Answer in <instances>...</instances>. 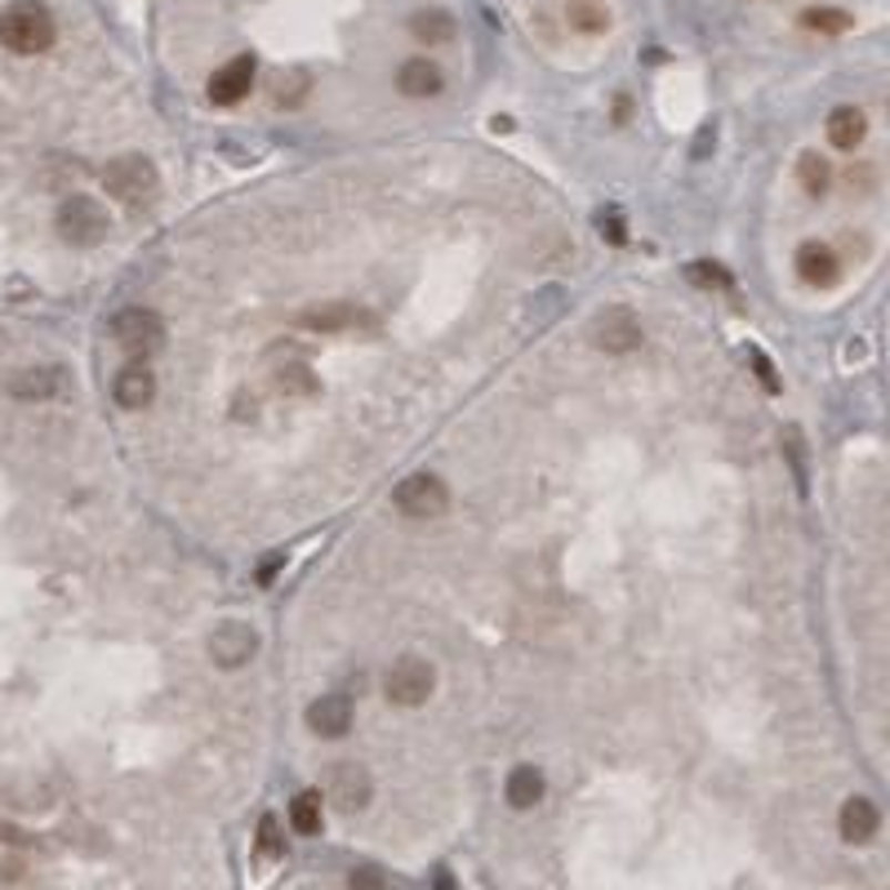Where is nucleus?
<instances>
[{"mask_svg":"<svg viewBox=\"0 0 890 890\" xmlns=\"http://www.w3.org/2000/svg\"><path fill=\"white\" fill-rule=\"evenodd\" d=\"M54 37H59L54 14L41 0H14V6L0 14V45L14 54H45L54 45Z\"/></svg>","mask_w":890,"mask_h":890,"instance_id":"1","label":"nucleus"},{"mask_svg":"<svg viewBox=\"0 0 890 890\" xmlns=\"http://www.w3.org/2000/svg\"><path fill=\"white\" fill-rule=\"evenodd\" d=\"M103 187H108V196L121 201V205H143L147 196H156L161 174H156V165H152L147 156L130 152V156L108 161V170H103Z\"/></svg>","mask_w":890,"mask_h":890,"instance_id":"2","label":"nucleus"},{"mask_svg":"<svg viewBox=\"0 0 890 890\" xmlns=\"http://www.w3.org/2000/svg\"><path fill=\"white\" fill-rule=\"evenodd\" d=\"M432 686H437V673H432V664L419 659V655L397 659V664L388 668V677H383V695H388L392 704H401V708H419V704L432 695Z\"/></svg>","mask_w":890,"mask_h":890,"instance_id":"3","label":"nucleus"},{"mask_svg":"<svg viewBox=\"0 0 890 890\" xmlns=\"http://www.w3.org/2000/svg\"><path fill=\"white\" fill-rule=\"evenodd\" d=\"M59 236L63 241H72V245H99L103 236H108V214H103V205L99 201H90V196H68L63 205H59Z\"/></svg>","mask_w":890,"mask_h":890,"instance_id":"4","label":"nucleus"},{"mask_svg":"<svg viewBox=\"0 0 890 890\" xmlns=\"http://www.w3.org/2000/svg\"><path fill=\"white\" fill-rule=\"evenodd\" d=\"M392 499H397V508H401L406 516H415V521H437V516L450 508V490H446V481L432 477V472L406 477Z\"/></svg>","mask_w":890,"mask_h":890,"instance_id":"5","label":"nucleus"},{"mask_svg":"<svg viewBox=\"0 0 890 890\" xmlns=\"http://www.w3.org/2000/svg\"><path fill=\"white\" fill-rule=\"evenodd\" d=\"M326 792H330V801H335L344 815H357V810L370 806L375 784H370V770H366V766H357V761H335L330 775H326Z\"/></svg>","mask_w":890,"mask_h":890,"instance_id":"6","label":"nucleus"},{"mask_svg":"<svg viewBox=\"0 0 890 890\" xmlns=\"http://www.w3.org/2000/svg\"><path fill=\"white\" fill-rule=\"evenodd\" d=\"M112 339L121 348H130V352H143V348H161L165 326H161V317L152 308H121L112 317Z\"/></svg>","mask_w":890,"mask_h":890,"instance_id":"7","label":"nucleus"},{"mask_svg":"<svg viewBox=\"0 0 890 890\" xmlns=\"http://www.w3.org/2000/svg\"><path fill=\"white\" fill-rule=\"evenodd\" d=\"M592 344H597L602 352H633L642 344V321L628 313V308H606L597 321H592Z\"/></svg>","mask_w":890,"mask_h":890,"instance_id":"8","label":"nucleus"},{"mask_svg":"<svg viewBox=\"0 0 890 890\" xmlns=\"http://www.w3.org/2000/svg\"><path fill=\"white\" fill-rule=\"evenodd\" d=\"M254 72H258V63H254V54H236L227 68H218L214 76H209V103L214 108H236L249 90H254Z\"/></svg>","mask_w":890,"mask_h":890,"instance_id":"9","label":"nucleus"},{"mask_svg":"<svg viewBox=\"0 0 890 890\" xmlns=\"http://www.w3.org/2000/svg\"><path fill=\"white\" fill-rule=\"evenodd\" d=\"M254 651H258V633L249 624H236V620L218 624L214 637H209V659L218 668H241V664H249Z\"/></svg>","mask_w":890,"mask_h":890,"instance_id":"10","label":"nucleus"},{"mask_svg":"<svg viewBox=\"0 0 890 890\" xmlns=\"http://www.w3.org/2000/svg\"><path fill=\"white\" fill-rule=\"evenodd\" d=\"M837 828H841V841L868 846V841L877 837V828H881V810H877L868 797H850V801L841 806V815H837Z\"/></svg>","mask_w":890,"mask_h":890,"instance_id":"11","label":"nucleus"},{"mask_svg":"<svg viewBox=\"0 0 890 890\" xmlns=\"http://www.w3.org/2000/svg\"><path fill=\"white\" fill-rule=\"evenodd\" d=\"M112 397H116L121 410H143V406H152V397H156V379H152V370H147L143 361L125 366V370L112 379Z\"/></svg>","mask_w":890,"mask_h":890,"instance_id":"12","label":"nucleus"},{"mask_svg":"<svg viewBox=\"0 0 890 890\" xmlns=\"http://www.w3.org/2000/svg\"><path fill=\"white\" fill-rule=\"evenodd\" d=\"M308 726L321 735V739H344L352 730V704L344 695H321L313 708H308Z\"/></svg>","mask_w":890,"mask_h":890,"instance_id":"13","label":"nucleus"},{"mask_svg":"<svg viewBox=\"0 0 890 890\" xmlns=\"http://www.w3.org/2000/svg\"><path fill=\"white\" fill-rule=\"evenodd\" d=\"M797 272H801L806 285H837L841 263H837L832 245H823V241H806V245L797 249Z\"/></svg>","mask_w":890,"mask_h":890,"instance_id":"14","label":"nucleus"},{"mask_svg":"<svg viewBox=\"0 0 890 890\" xmlns=\"http://www.w3.org/2000/svg\"><path fill=\"white\" fill-rule=\"evenodd\" d=\"M397 85H401L406 99H432V94L446 90V76H441V68L432 59H410L397 72Z\"/></svg>","mask_w":890,"mask_h":890,"instance_id":"15","label":"nucleus"},{"mask_svg":"<svg viewBox=\"0 0 890 890\" xmlns=\"http://www.w3.org/2000/svg\"><path fill=\"white\" fill-rule=\"evenodd\" d=\"M366 317L352 308V304H317V308H304L299 313V326L304 330H317V335H339V330H352L361 326Z\"/></svg>","mask_w":890,"mask_h":890,"instance_id":"16","label":"nucleus"},{"mask_svg":"<svg viewBox=\"0 0 890 890\" xmlns=\"http://www.w3.org/2000/svg\"><path fill=\"white\" fill-rule=\"evenodd\" d=\"M10 392H14V397H23V401H45V397L63 392V370H54V366L23 370V375H14V379H10Z\"/></svg>","mask_w":890,"mask_h":890,"instance_id":"17","label":"nucleus"},{"mask_svg":"<svg viewBox=\"0 0 890 890\" xmlns=\"http://www.w3.org/2000/svg\"><path fill=\"white\" fill-rule=\"evenodd\" d=\"M503 797H508L512 810H534L543 801V775L534 766H516L508 775V784H503Z\"/></svg>","mask_w":890,"mask_h":890,"instance_id":"18","label":"nucleus"},{"mask_svg":"<svg viewBox=\"0 0 890 890\" xmlns=\"http://www.w3.org/2000/svg\"><path fill=\"white\" fill-rule=\"evenodd\" d=\"M454 32H459V23H454L446 10H419V14L410 19V37H415L419 45H450Z\"/></svg>","mask_w":890,"mask_h":890,"instance_id":"19","label":"nucleus"},{"mask_svg":"<svg viewBox=\"0 0 890 890\" xmlns=\"http://www.w3.org/2000/svg\"><path fill=\"white\" fill-rule=\"evenodd\" d=\"M863 134H868V121H863L859 108H837V112L828 116V143H832V147L855 152V147L863 143Z\"/></svg>","mask_w":890,"mask_h":890,"instance_id":"20","label":"nucleus"},{"mask_svg":"<svg viewBox=\"0 0 890 890\" xmlns=\"http://www.w3.org/2000/svg\"><path fill=\"white\" fill-rule=\"evenodd\" d=\"M565 23L574 32H583V37H602L611 28V14L597 6V0H570V6H565Z\"/></svg>","mask_w":890,"mask_h":890,"instance_id":"21","label":"nucleus"},{"mask_svg":"<svg viewBox=\"0 0 890 890\" xmlns=\"http://www.w3.org/2000/svg\"><path fill=\"white\" fill-rule=\"evenodd\" d=\"M289 828L304 832V837H317L321 832V792H299L289 801Z\"/></svg>","mask_w":890,"mask_h":890,"instance_id":"22","label":"nucleus"},{"mask_svg":"<svg viewBox=\"0 0 890 890\" xmlns=\"http://www.w3.org/2000/svg\"><path fill=\"white\" fill-rule=\"evenodd\" d=\"M797 178H801L806 196H823V192L832 187V165H828L819 152H801V161H797Z\"/></svg>","mask_w":890,"mask_h":890,"instance_id":"23","label":"nucleus"},{"mask_svg":"<svg viewBox=\"0 0 890 890\" xmlns=\"http://www.w3.org/2000/svg\"><path fill=\"white\" fill-rule=\"evenodd\" d=\"M801 28L819 32V37H841V32H850V14L832 10V6H815V10L801 14Z\"/></svg>","mask_w":890,"mask_h":890,"instance_id":"24","label":"nucleus"},{"mask_svg":"<svg viewBox=\"0 0 890 890\" xmlns=\"http://www.w3.org/2000/svg\"><path fill=\"white\" fill-rule=\"evenodd\" d=\"M308 90H313L308 72H289V76H276V85H272V103H276V108H299Z\"/></svg>","mask_w":890,"mask_h":890,"instance_id":"25","label":"nucleus"},{"mask_svg":"<svg viewBox=\"0 0 890 890\" xmlns=\"http://www.w3.org/2000/svg\"><path fill=\"white\" fill-rule=\"evenodd\" d=\"M258 855H263V859H280V855H285V837H280L276 815H263V819H258Z\"/></svg>","mask_w":890,"mask_h":890,"instance_id":"26","label":"nucleus"},{"mask_svg":"<svg viewBox=\"0 0 890 890\" xmlns=\"http://www.w3.org/2000/svg\"><path fill=\"white\" fill-rule=\"evenodd\" d=\"M690 280L695 285H730V276L717 263H690Z\"/></svg>","mask_w":890,"mask_h":890,"instance_id":"27","label":"nucleus"},{"mask_svg":"<svg viewBox=\"0 0 890 890\" xmlns=\"http://www.w3.org/2000/svg\"><path fill=\"white\" fill-rule=\"evenodd\" d=\"M348 890H383V872L379 868H357L348 877Z\"/></svg>","mask_w":890,"mask_h":890,"instance_id":"28","label":"nucleus"},{"mask_svg":"<svg viewBox=\"0 0 890 890\" xmlns=\"http://www.w3.org/2000/svg\"><path fill=\"white\" fill-rule=\"evenodd\" d=\"M597 223H602V232H606V241H611V245H624V241H628V227H624V218H620L615 209H611V214H602Z\"/></svg>","mask_w":890,"mask_h":890,"instance_id":"29","label":"nucleus"},{"mask_svg":"<svg viewBox=\"0 0 890 890\" xmlns=\"http://www.w3.org/2000/svg\"><path fill=\"white\" fill-rule=\"evenodd\" d=\"M753 366H757V375H761V383H766V392H779V379H775V370H770V361L761 357V352H753Z\"/></svg>","mask_w":890,"mask_h":890,"instance_id":"30","label":"nucleus"},{"mask_svg":"<svg viewBox=\"0 0 890 890\" xmlns=\"http://www.w3.org/2000/svg\"><path fill=\"white\" fill-rule=\"evenodd\" d=\"M437 890H454V881H450V872H437Z\"/></svg>","mask_w":890,"mask_h":890,"instance_id":"31","label":"nucleus"}]
</instances>
